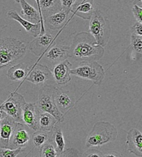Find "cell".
<instances>
[{
	"instance_id": "obj_1",
	"label": "cell",
	"mask_w": 142,
	"mask_h": 157,
	"mask_svg": "<svg viewBox=\"0 0 142 157\" xmlns=\"http://www.w3.org/2000/svg\"><path fill=\"white\" fill-rule=\"evenodd\" d=\"M104 53V48L98 45L89 33H77L70 46V57L79 62H97Z\"/></svg>"
},
{
	"instance_id": "obj_2",
	"label": "cell",
	"mask_w": 142,
	"mask_h": 157,
	"mask_svg": "<svg viewBox=\"0 0 142 157\" xmlns=\"http://www.w3.org/2000/svg\"><path fill=\"white\" fill-rule=\"evenodd\" d=\"M27 52V46L23 42L16 38L6 37L0 39V69L12 67Z\"/></svg>"
},
{
	"instance_id": "obj_3",
	"label": "cell",
	"mask_w": 142,
	"mask_h": 157,
	"mask_svg": "<svg viewBox=\"0 0 142 157\" xmlns=\"http://www.w3.org/2000/svg\"><path fill=\"white\" fill-rule=\"evenodd\" d=\"M117 130L115 126L107 121H98L93 126L91 132L86 137V147L101 146L117 139Z\"/></svg>"
},
{
	"instance_id": "obj_4",
	"label": "cell",
	"mask_w": 142,
	"mask_h": 157,
	"mask_svg": "<svg viewBox=\"0 0 142 157\" xmlns=\"http://www.w3.org/2000/svg\"><path fill=\"white\" fill-rule=\"evenodd\" d=\"M89 33L92 35L98 45L106 47L111 36V24L106 17L103 16L102 12L96 10L90 18Z\"/></svg>"
},
{
	"instance_id": "obj_5",
	"label": "cell",
	"mask_w": 142,
	"mask_h": 157,
	"mask_svg": "<svg viewBox=\"0 0 142 157\" xmlns=\"http://www.w3.org/2000/svg\"><path fill=\"white\" fill-rule=\"evenodd\" d=\"M56 86L44 85L39 91L36 106L41 112H47L53 116L57 122L64 121V116L57 109L55 101H54L53 94Z\"/></svg>"
},
{
	"instance_id": "obj_6",
	"label": "cell",
	"mask_w": 142,
	"mask_h": 157,
	"mask_svg": "<svg viewBox=\"0 0 142 157\" xmlns=\"http://www.w3.org/2000/svg\"><path fill=\"white\" fill-rule=\"evenodd\" d=\"M71 75L92 81L96 85H101L105 77V70L97 62H81L77 67L71 69Z\"/></svg>"
},
{
	"instance_id": "obj_7",
	"label": "cell",
	"mask_w": 142,
	"mask_h": 157,
	"mask_svg": "<svg viewBox=\"0 0 142 157\" xmlns=\"http://www.w3.org/2000/svg\"><path fill=\"white\" fill-rule=\"evenodd\" d=\"M25 104L23 95L13 92L5 101L0 104V110H3L7 116L11 117L16 122L22 123V111Z\"/></svg>"
},
{
	"instance_id": "obj_8",
	"label": "cell",
	"mask_w": 142,
	"mask_h": 157,
	"mask_svg": "<svg viewBox=\"0 0 142 157\" xmlns=\"http://www.w3.org/2000/svg\"><path fill=\"white\" fill-rule=\"evenodd\" d=\"M33 130L23 123L16 122L14 130L9 141V148H26L30 142Z\"/></svg>"
},
{
	"instance_id": "obj_9",
	"label": "cell",
	"mask_w": 142,
	"mask_h": 157,
	"mask_svg": "<svg viewBox=\"0 0 142 157\" xmlns=\"http://www.w3.org/2000/svg\"><path fill=\"white\" fill-rule=\"evenodd\" d=\"M41 112L34 103H26L22 111V123L33 132L39 130L38 120Z\"/></svg>"
},
{
	"instance_id": "obj_10",
	"label": "cell",
	"mask_w": 142,
	"mask_h": 157,
	"mask_svg": "<svg viewBox=\"0 0 142 157\" xmlns=\"http://www.w3.org/2000/svg\"><path fill=\"white\" fill-rule=\"evenodd\" d=\"M52 77L51 69L48 67L44 66L42 64H37L33 67L32 71L28 73L26 80L33 83L37 86L45 85Z\"/></svg>"
},
{
	"instance_id": "obj_11",
	"label": "cell",
	"mask_w": 142,
	"mask_h": 157,
	"mask_svg": "<svg viewBox=\"0 0 142 157\" xmlns=\"http://www.w3.org/2000/svg\"><path fill=\"white\" fill-rule=\"evenodd\" d=\"M71 63L68 60H64L55 64L52 70V75L55 82L59 85H65L71 81Z\"/></svg>"
},
{
	"instance_id": "obj_12",
	"label": "cell",
	"mask_w": 142,
	"mask_h": 157,
	"mask_svg": "<svg viewBox=\"0 0 142 157\" xmlns=\"http://www.w3.org/2000/svg\"><path fill=\"white\" fill-rule=\"evenodd\" d=\"M53 42V37L51 33L39 34L34 40L29 43V51L36 56H41L45 52Z\"/></svg>"
},
{
	"instance_id": "obj_13",
	"label": "cell",
	"mask_w": 142,
	"mask_h": 157,
	"mask_svg": "<svg viewBox=\"0 0 142 157\" xmlns=\"http://www.w3.org/2000/svg\"><path fill=\"white\" fill-rule=\"evenodd\" d=\"M126 145L131 154L142 156V134L137 128L130 130L126 137Z\"/></svg>"
},
{
	"instance_id": "obj_14",
	"label": "cell",
	"mask_w": 142,
	"mask_h": 157,
	"mask_svg": "<svg viewBox=\"0 0 142 157\" xmlns=\"http://www.w3.org/2000/svg\"><path fill=\"white\" fill-rule=\"evenodd\" d=\"M16 121L11 117L7 116L0 121V146L9 147V141L14 130Z\"/></svg>"
},
{
	"instance_id": "obj_15",
	"label": "cell",
	"mask_w": 142,
	"mask_h": 157,
	"mask_svg": "<svg viewBox=\"0 0 142 157\" xmlns=\"http://www.w3.org/2000/svg\"><path fill=\"white\" fill-rule=\"evenodd\" d=\"M70 57V47L67 45H54L46 53L45 57L52 64H57Z\"/></svg>"
},
{
	"instance_id": "obj_16",
	"label": "cell",
	"mask_w": 142,
	"mask_h": 157,
	"mask_svg": "<svg viewBox=\"0 0 142 157\" xmlns=\"http://www.w3.org/2000/svg\"><path fill=\"white\" fill-rule=\"evenodd\" d=\"M71 12L74 15L82 17L84 20H90L94 10L93 0H81L76 1L71 6Z\"/></svg>"
},
{
	"instance_id": "obj_17",
	"label": "cell",
	"mask_w": 142,
	"mask_h": 157,
	"mask_svg": "<svg viewBox=\"0 0 142 157\" xmlns=\"http://www.w3.org/2000/svg\"><path fill=\"white\" fill-rule=\"evenodd\" d=\"M19 3L22 7L21 12V17L24 18L25 20L29 21L33 23H41V32L40 34H43L45 33V27L41 21V17L38 13V11L35 9L34 7L30 5L26 0H19Z\"/></svg>"
},
{
	"instance_id": "obj_18",
	"label": "cell",
	"mask_w": 142,
	"mask_h": 157,
	"mask_svg": "<svg viewBox=\"0 0 142 157\" xmlns=\"http://www.w3.org/2000/svg\"><path fill=\"white\" fill-rule=\"evenodd\" d=\"M53 98L57 109L63 114H65L66 112H68L73 105L72 99L71 97V92H69L68 91H64L56 87L54 91Z\"/></svg>"
},
{
	"instance_id": "obj_19",
	"label": "cell",
	"mask_w": 142,
	"mask_h": 157,
	"mask_svg": "<svg viewBox=\"0 0 142 157\" xmlns=\"http://www.w3.org/2000/svg\"><path fill=\"white\" fill-rule=\"evenodd\" d=\"M68 15L69 13L62 9L57 13L45 17L43 19V25H45L49 30H59L67 23Z\"/></svg>"
},
{
	"instance_id": "obj_20",
	"label": "cell",
	"mask_w": 142,
	"mask_h": 157,
	"mask_svg": "<svg viewBox=\"0 0 142 157\" xmlns=\"http://www.w3.org/2000/svg\"><path fill=\"white\" fill-rule=\"evenodd\" d=\"M7 16L9 18H11V19H13V20L18 22L21 25L23 26L26 32L30 35H32L33 37H36L40 34V32H41V23H33L29 21L25 20L15 10H10V11L8 12Z\"/></svg>"
},
{
	"instance_id": "obj_21",
	"label": "cell",
	"mask_w": 142,
	"mask_h": 157,
	"mask_svg": "<svg viewBox=\"0 0 142 157\" xmlns=\"http://www.w3.org/2000/svg\"><path fill=\"white\" fill-rule=\"evenodd\" d=\"M63 9L60 0H40L39 15L41 21L43 23V19L50 15L55 14Z\"/></svg>"
},
{
	"instance_id": "obj_22",
	"label": "cell",
	"mask_w": 142,
	"mask_h": 157,
	"mask_svg": "<svg viewBox=\"0 0 142 157\" xmlns=\"http://www.w3.org/2000/svg\"><path fill=\"white\" fill-rule=\"evenodd\" d=\"M29 72V68L28 65L21 63L9 67L7 76L12 81H21L28 75Z\"/></svg>"
},
{
	"instance_id": "obj_23",
	"label": "cell",
	"mask_w": 142,
	"mask_h": 157,
	"mask_svg": "<svg viewBox=\"0 0 142 157\" xmlns=\"http://www.w3.org/2000/svg\"><path fill=\"white\" fill-rule=\"evenodd\" d=\"M52 132V138L54 146L56 147L57 154H60L61 152H63L65 150V140L63 137V131L61 127L57 126V124L53 126V128L51 130Z\"/></svg>"
},
{
	"instance_id": "obj_24",
	"label": "cell",
	"mask_w": 142,
	"mask_h": 157,
	"mask_svg": "<svg viewBox=\"0 0 142 157\" xmlns=\"http://www.w3.org/2000/svg\"><path fill=\"white\" fill-rule=\"evenodd\" d=\"M57 123L56 118L47 112H41L38 120V126L39 130L44 131V132H51V130L53 128V126Z\"/></svg>"
},
{
	"instance_id": "obj_25",
	"label": "cell",
	"mask_w": 142,
	"mask_h": 157,
	"mask_svg": "<svg viewBox=\"0 0 142 157\" xmlns=\"http://www.w3.org/2000/svg\"><path fill=\"white\" fill-rule=\"evenodd\" d=\"M31 140L33 141V148L39 150L41 146L44 145L46 142L49 141V135L48 132L37 130L34 133H33Z\"/></svg>"
},
{
	"instance_id": "obj_26",
	"label": "cell",
	"mask_w": 142,
	"mask_h": 157,
	"mask_svg": "<svg viewBox=\"0 0 142 157\" xmlns=\"http://www.w3.org/2000/svg\"><path fill=\"white\" fill-rule=\"evenodd\" d=\"M56 147L52 141H48L39 149V157H57Z\"/></svg>"
},
{
	"instance_id": "obj_27",
	"label": "cell",
	"mask_w": 142,
	"mask_h": 157,
	"mask_svg": "<svg viewBox=\"0 0 142 157\" xmlns=\"http://www.w3.org/2000/svg\"><path fill=\"white\" fill-rule=\"evenodd\" d=\"M131 45L133 51L140 56L142 52V36L131 34Z\"/></svg>"
},
{
	"instance_id": "obj_28",
	"label": "cell",
	"mask_w": 142,
	"mask_h": 157,
	"mask_svg": "<svg viewBox=\"0 0 142 157\" xmlns=\"http://www.w3.org/2000/svg\"><path fill=\"white\" fill-rule=\"evenodd\" d=\"M24 149H10L9 147H0V157H17Z\"/></svg>"
},
{
	"instance_id": "obj_29",
	"label": "cell",
	"mask_w": 142,
	"mask_h": 157,
	"mask_svg": "<svg viewBox=\"0 0 142 157\" xmlns=\"http://www.w3.org/2000/svg\"><path fill=\"white\" fill-rule=\"evenodd\" d=\"M57 157H79V151L76 148H68L64 150L60 154H57Z\"/></svg>"
},
{
	"instance_id": "obj_30",
	"label": "cell",
	"mask_w": 142,
	"mask_h": 157,
	"mask_svg": "<svg viewBox=\"0 0 142 157\" xmlns=\"http://www.w3.org/2000/svg\"><path fill=\"white\" fill-rule=\"evenodd\" d=\"M83 157H104V154L97 149H89L83 153Z\"/></svg>"
},
{
	"instance_id": "obj_31",
	"label": "cell",
	"mask_w": 142,
	"mask_h": 157,
	"mask_svg": "<svg viewBox=\"0 0 142 157\" xmlns=\"http://www.w3.org/2000/svg\"><path fill=\"white\" fill-rule=\"evenodd\" d=\"M132 13L137 22L142 23V7H139L136 4H134L132 8Z\"/></svg>"
},
{
	"instance_id": "obj_32",
	"label": "cell",
	"mask_w": 142,
	"mask_h": 157,
	"mask_svg": "<svg viewBox=\"0 0 142 157\" xmlns=\"http://www.w3.org/2000/svg\"><path fill=\"white\" fill-rule=\"evenodd\" d=\"M76 1L77 0H60V2L62 3L63 11H65L66 13H69L71 12V6L73 5Z\"/></svg>"
},
{
	"instance_id": "obj_33",
	"label": "cell",
	"mask_w": 142,
	"mask_h": 157,
	"mask_svg": "<svg viewBox=\"0 0 142 157\" xmlns=\"http://www.w3.org/2000/svg\"><path fill=\"white\" fill-rule=\"evenodd\" d=\"M131 34L142 36V23L136 22L131 28Z\"/></svg>"
},
{
	"instance_id": "obj_34",
	"label": "cell",
	"mask_w": 142,
	"mask_h": 157,
	"mask_svg": "<svg viewBox=\"0 0 142 157\" xmlns=\"http://www.w3.org/2000/svg\"><path fill=\"white\" fill-rule=\"evenodd\" d=\"M104 157H122V155L117 151H110L107 154H104Z\"/></svg>"
},
{
	"instance_id": "obj_35",
	"label": "cell",
	"mask_w": 142,
	"mask_h": 157,
	"mask_svg": "<svg viewBox=\"0 0 142 157\" xmlns=\"http://www.w3.org/2000/svg\"><path fill=\"white\" fill-rule=\"evenodd\" d=\"M7 117V114H6L5 112H3V110H0V121L3 120L4 117Z\"/></svg>"
},
{
	"instance_id": "obj_36",
	"label": "cell",
	"mask_w": 142,
	"mask_h": 157,
	"mask_svg": "<svg viewBox=\"0 0 142 157\" xmlns=\"http://www.w3.org/2000/svg\"><path fill=\"white\" fill-rule=\"evenodd\" d=\"M134 4H136L139 7H142V0H136L134 2Z\"/></svg>"
},
{
	"instance_id": "obj_37",
	"label": "cell",
	"mask_w": 142,
	"mask_h": 157,
	"mask_svg": "<svg viewBox=\"0 0 142 157\" xmlns=\"http://www.w3.org/2000/svg\"><path fill=\"white\" fill-rule=\"evenodd\" d=\"M39 1L40 0H35V2H36V3H37V11H38V13H39Z\"/></svg>"
},
{
	"instance_id": "obj_38",
	"label": "cell",
	"mask_w": 142,
	"mask_h": 157,
	"mask_svg": "<svg viewBox=\"0 0 142 157\" xmlns=\"http://www.w3.org/2000/svg\"><path fill=\"white\" fill-rule=\"evenodd\" d=\"M31 157H39V153H38V155H35L34 153H33Z\"/></svg>"
},
{
	"instance_id": "obj_39",
	"label": "cell",
	"mask_w": 142,
	"mask_h": 157,
	"mask_svg": "<svg viewBox=\"0 0 142 157\" xmlns=\"http://www.w3.org/2000/svg\"><path fill=\"white\" fill-rule=\"evenodd\" d=\"M15 2H17V3H19V0H14Z\"/></svg>"
}]
</instances>
